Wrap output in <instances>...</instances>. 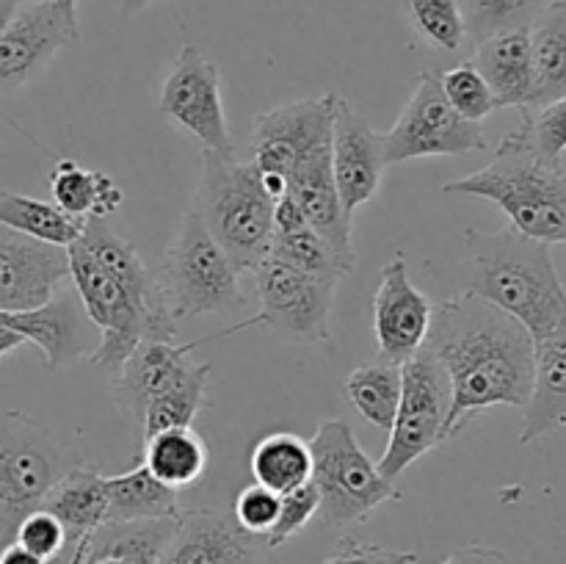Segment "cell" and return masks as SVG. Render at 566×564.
<instances>
[{
  "instance_id": "6da1fadb",
  "label": "cell",
  "mask_w": 566,
  "mask_h": 564,
  "mask_svg": "<svg viewBox=\"0 0 566 564\" xmlns=\"http://www.w3.org/2000/svg\"><path fill=\"white\" fill-rule=\"evenodd\" d=\"M451 382L446 442L470 418L490 407L523 409L534 385V341L512 315L475 293L446 299L434 307L426 337Z\"/></svg>"
},
{
  "instance_id": "7a4b0ae2",
  "label": "cell",
  "mask_w": 566,
  "mask_h": 564,
  "mask_svg": "<svg viewBox=\"0 0 566 564\" xmlns=\"http://www.w3.org/2000/svg\"><path fill=\"white\" fill-rule=\"evenodd\" d=\"M66 252L72 288L99 332L88 354L94 368L116 374L142 341H175L180 324L166 310L155 271L147 269L136 243L92 216Z\"/></svg>"
},
{
  "instance_id": "3957f363",
  "label": "cell",
  "mask_w": 566,
  "mask_h": 564,
  "mask_svg": "<svg viewBox=\"0 0 566 564\" xmlns=\"http://www.w3.org/2000/svg\"><path fill=\"white\" fill-rule=\"evenodd\" d=\"M473 258L470 293L512 315L528 330L531 341L566 330V288L547 243L517 230H468Z\"/></svg>"
},
{
  "instance_id": "277c9868",
  "label": "cell",
  "mask_w": 566,
  "mask_h": 564,
  "mask_svg": "<svg viewBox=\"0 0 566 564\" xmlns=\"http://www.w3.org/2000/svg\"><path fill=\"white\" fill-rule=\"evenodd\" d=\"M442 191L497 205L520 236L547 247L566 243V175L562 164L536 155L523 122L497 144L484 169L446 182Z\"/></svg>"
},
{
  "instance_id": "5b68a950",
  "label": "cell",
  "mask_w": 566,
  "mask_h": 564,
  "mask_svg": "<svg viewBox=\"0 0 566 564\" xmlns=\"http://www.w3.org/2000/svg\"><path fill=\"white\" fill-rule=\"evenodd\" d=\"M191 205L241 274L254 271L271 252L276 199L265 191L252 160L202 153V177Z\"/></svg>"
},
{
  "instance_id": "8992f818",
  "label": "cell",
  "mask_w": 566,
  "mask_h": 564,
  "mask_svg": "<svg viewBox=\"0 0 566 564\" xmlns=\"http://www.w3.org/2000/svg\"><path fill=\"white\" fill-rule=\"evenodd\" d=\"M155 280L160 299L177 324L191 315L197 318L210 313H238L247 307L241 271L216 243L193 205L186 210L177 236L166 247Z\"/></svg>"
},
{
  "instance_id": "52a82bcc",
  "label": "cell",
  "mask_w": 566,
  "mask_h": 564,
  "mask_svg": "<svg viewBox=\"0 0 566 564\" xmlns=\"http://www.w3.org/2000/svg\"><path fill=\"white\" fill-rule=\"evenodd\" d=\"M307 446L313 453L310 481L321 498L318 514L332 529L363 523L381 503L401 501L396 481L379 473L343 418L321 420Z\"/></svg>"
},
{
  "instance_id": "ba28073f",
  "label": "cell",
  "mask_w": 566,
  "mask_h": 564,
  "mask_svg": "<svg viewBox=\"0 0 566 564\" xmlns=\"http://www.w3.org/2000/svg\"><path fill=\"white\" fill-rule=\"evenodd\" d=\"M451 412V382L429 346L401 363V398L390 426V442L379 459V473L396 481L431 448L446 442Z\"/></svg>"
},
{
  "instance_id": "9c48e42d",
  "label": "cell",
  "mask_w": 566,
  "mask_h": 564,
  "mask_svg": "<svg viewBox=\"0 0 566 564\" xmlns=\"http://www.w3.org/2000/svg\"><path fill=\"white\" fill-rule=\"evenodd\" d=\"M252 274L260 299L254 326H265L285 341L307 346L329 341V318L340 282L296 269L271 252L254 265Z\"/></svg>"
},
{
  "instance_id": "30bf717a",
  "label": "cell",
  "mask_w": 566,
  "mask_h": 564,
  "mask_svg": "<svg viewBox=\"0 0 566 564\" xmlns=\"http://www.w3.org/2000/svg\"><path fill=\"white\" fill-rule=\"evenodd\" d=\"M385 160L407 164L437 155H470L486 149L484 127L451 108L437 72H420L412 97L387 133H381Z\"/></svg>"
},
{
  "instance_id": "8fae6325",
  "label": "cell",
  "mask_w": 566,
  "mask_h": 564,
  "mask_svg": "<svg viewBox=\"0 0 566 564\" xmlns=\"http://www.w3.org/2000/svg\"><path fill=\"white\" fill-rule=\"evenodd\" d=\"M75 457L64 451L48 431L25 415L0 418V520L17 529L22 518L42 506L55 481L75 468Z\"/></svg>"
},
{
  "instance_id": "7c38bea8",
  "label": "cell",
  "mask_w": 566,
  "mask_h": 564,
  "mask_svg": "<svg viewBox=\"0 0 566 564\" xmlns=\"http://www.w3.org/2000/svg\"><path fill=\"white\" fill-rule=\"evenodd\" d=\"M158 108L171 125L197 138L202 153L235 155L224 100H221L219 66L197 44H182L160 86Z\"/></svg>"
},
{
  "instance_id": "4fadbf2b",
  "label": "cell",
  "mask_w": 566,
  "mask_h": 564,
  "mask_svg": "<svg viewBox=\"0 0 566 564\" xmlns=\"http://www.w3.org/2000/svg\"><path fill=\"white\" fill-rule=\"evenodd\" d=\"M337 94H321V97L296 100V103L280 105L269 114L258 116L252 130V164L263 175L291 177V171L315 153L318 147L332 142V119H335Z\"/></svg>"
},
{
  "instance_id": "5bb4252c",
  "label": "cell",
  "mask_w": 566,
  "mask_h": 564,
  "mask_svg": "<svg viewBox=\"0 0 566 564\" xmlns=\"http://www.w3.org/2000/svg\"><path fill=\"white\" fill-rule=\"evenodd\" d=\"M434 304L409 280L407 254L396 252L381 265L374 296V335L379 357L401 365L426 346Z\"/></svg>"
},
{
  "instance_id": "9a60e30c",
  "label": "cell",
  "mask_w": 566,
  "mask_h": 564,
  "mask_svg": "<svg viewBox=\"0 0 566 564\" xmlns=\"http://www.w3.org/2000/svg\"><path fill=\"white\" fill-rule=\"evenodd\" d=\"M66 282V247H55L0 224V310L25 313L42 307Z\"/></svg>"
},
{
  "instance_id": "2e32d148",
  "label": "cell",
  "mask_w": 566,
  "mask_h": 564,
  "mask_svg": "<svg viewBox=\"0 0 566 564\" xmlns=\"http://www.w3.org/2000/svg\"><path fill=\"white\" fill-rule=\"evenodd\" d=\"M81 22L70 20L53 0H25L0 33V88H20L75 42Z\"/></svg>"
},
{
  "instance_id": "e0dca14e",
  "label": "cell",
  "mask_w": 566,
  "mask_h": 564,
  "mask_svg": "<svg viewBox=\"0 0 566 564\" xmlns=\"http://www.w3.org/2000/svg\"><path fill=\"white\" fill-rule=\"evenodd\" d=\"M385 169L381 133L374 130L370 122L337 94L335 119H332V175L343 208L352 219L365 202L376 197Z\"/></svg>"
},
{
  "instance_id": "ac0fdd59",
  "label": "cell",
  "mask_w": 566,
  "mask_h": 564,
  "mask_svg": "<svg viewBox=\"0 0 566 564\" xmlns=\"http://www.w3.org/2000/svg\"><path fill=\"white\" fill-rule=\"evenodd\" d=\"M0 326L20 332L28 343H36L44 354V368H70L81 357H88L97 346V326L88 321L75 288L61 285L48 304L25 313L0 310Z\"/></svg>"
},
{
  "instance_id": "d6986e66",
  "label": "cell",
  "mask_w": 566,
  "mask_h": 564,
  "mask_svg": "<svg viewBox=\"0 0 566 564\" xmlns=\"http://www.w3.org/2000/svg\"><path fill=\"white\" fill-rule=\"evenodd\" d=\"M205 341L175 343V341H142L133 348L130 357L125 359L114 374V396L116 404L125 409L127 418L142 426L144 412L155 398L169 393L171 387L180 385L193 368L197 359L191 357L193 348L202 346Z\"/></svg>"
},
{
  "instance_id": "ffe728a7",
  "label": "cell",
  "mask_w": 566,
  "mask_h": 564,
  "mask_svg": "<svg viewBox=\"0 0 566 564\" xmlns=\"http://www.w3.org/2000/svg\"><path fill=\"white\" fill-rule=\"evenodd\" d=\"M258 558L260 536L243 531L232 512L188 509L180 512L160 564H258Z\"/></svg>"
},
{
  "instance_id": "44dd1931",
  "label": "cell",
  "mask_w": 566,
  "mask_h": 564,
  "mask_svg": "<svg viewBox=\"0 0 566 564\" xmlns=\"http://www.w3.org/2000/svg\"><path fill=\"white\" fill-rule=\"evenodd\" d=\"M287 197L298 205L304 221L346 258H354L352 216L346 213L332 175V142L310 153L287 177ZM357 260V258H354Z\"/></svg>"
},
{
  "instance_id": "7402d4cb",
  "label": "cell",
  "mask_w": 566,
  "mask_h": 564,
  "mask_svg": "<svg viewBox=\"0 0 566 564\" xmlns=\"http://www.w3.org/2000/svg\"><path fill=\"white\" fill-rule=\"evenodd\" d=\"M470 64L484 75L497 108H534V55L528 28L479 42Z\"/></svg>"
},
{
  "instance_id": "603a6c76",
  "label": "cell",
  "mask_w": 566,
  "mask_h": 564,
  "mask_svg": "<svg viewBox=\"0 0 566 564\" xmlns=\"http://www.w3.org/2000/svg\"><path fill=\"white\" fill-rule=\"evenodd\" d=\"M523 412V446L566 424V330L534 341V385Z\"/></svg>"
},
{
  "instance_id": "cb8c5ba5",
  "label": "cell",
  "mask_w": 566,
  "mask_h": 564,
  "mask_svg": "<svg viewBox=\"0 0 566 564\" xmlns=\"http://www.w3.org/2000/svg\"><path fill=\"white\" fill-rule=\"evenodd\" d=\"M271 254L287 260L296 269L310 271V274L329 276V280L343 282L354 271L357 260L337 252L321 232L304 221L302 210L291 197L276 199L274 205V241H271Z\"/></svg>"
},
{
  "instance_id": "d4e9b609",
  "label": "cell",
  "mask_w": 566,
  "mask_h": 564,
  "mask_svg": "<svg viewBox=\"0 0 566 564\" xmlns=\"http://www.w3.org/2000/svg\"><path fill=\"white\" fill-rule=\"evenodd\" d=\"M42 509L55 514L59 523L64 525L66 545H75L83 536H92L108 520V498H105L103 473H97L94 468L75 464L44 495Z\"/></svg>"
},
{
  "instance_id": "484cf974",
  "label": "cell",
  "mask_w": 566,
  "mask_h": 564,
  "mask_svg": "<svg viewBox=\"0 0 566 564\" xmlns=\"http://www.w3.org/2000/svg\"><path fill=\"white\" fill-rule=\"evenodd\" d=\"M180 514L149 520H108L88 536L86 564L99 558H119L127 564H160Z\"/></svg>"
},
{
  "instance_id": "4316f807",
  "label": "cell",
  "mask_w": 566,
  "mask_h": 564,
  "mask_svg": "<svg viewBox=\"0 0 566 564\" xmlns=\"http://www.w3.org/2000/svg\"><path fill=\"white\" fill-rule=\"evenodd\" d=\"M53 202L75 219H105L125 202L119 182L99 169H86L77 160L61 158L50 171Z\"/></svg>"
},
{
  "instance_id": "83f0119b",
  "label": "cell",
  "mask_w": 566,
  "mask_h": 564,
  "mask_svg": "<svg viewBox=\"0 0 566 564\" xmlns=\"http://www.w3.org/2000/svg\"><path fill=\"white\" fill-rule=\"evenodd\" d=\"M534 108L566 94V0H551L531 22Z\"/></svg>"
},
{
  "instance_id": "f1b7e54d",
  "label": "cell",
  "mask_w": 566,
  "mask_h": 564,
  "mask_svg": "<svg viewBox=\"0 0 566 564\" xmlns=\"http://www.w3.org/2000/svg\"><path fill=\"white\" fill-rule=\"evenodd\" d=\"M142 462L166 487L182 490L202 479L208 470V446L191 426H175L144 437Z\"/></svg>"
},
{
  "instance_id": "f546056e",
  "label": "cell",
  "mask_w": 566,
  "mask_h": 564,
  "mask_svg": "<svg viewBox=\"0 0 566 564\" xmlns=\"http://www.w3.org/2000/svg\"><path fill=\"white\" fill-rule=\"evenodd\" d=\"M108 520H149L180 514L177 490L155 479L144 462L116 476H103ZM105 520V523H108Z\"/></svg>"
},
{
  "instance_id": "4dcf8cb0",
  "label": "cell",
  "mask_w": 566,
  "mask_h": 564,
  "mask_svg": "<svg viewBox=\"0 0 566 564\" xmlns=\"http://www.w3.org/2000/svg\"><path fill=\"white\" fill-rule=\"evenodd\" d=\"M252 476L276 495L296 490L313 479V453L307 440L293 431H271L252 451Z\"/></svg>"
},
{
  "instance_id": "1f68e13d",
  "label": "cell",
  "mask_w": 566,
  "mask_h": 564,
  "mask_svg": "<svg viewBox=\"0 0 566 564\" xmlns=\"http://www.w3.org/2000/svg\"><path fill=\"white\" fill-rule=\"evenodd\" d=\"M346 396L368 424L390 431L401 398V365L376 354L346 376Z\"/></svg>"
},
{
  "instance_id": "d6a6232c",
  "label": "cell",
  "mask_w": 566,
  "mask_h": 564,
  "mask_svg": "<svg viewBox=\"0 0 566 564\" xmlns=\"http://www.w3.org/2000/svg\"><path fill=\"white\" fill-rule=\"evenodd\" d=\"M83 221L86 219H75L55 202H42V199L25 197V194L0 191V224L39 238V241L72 247L81 238Z\"/></svg>"
},
{
  "instance_id": "836d02e7",
  "label": "cell",
  "mask_w": 566,
  "mask_h": 564,
  "mask_svg": "<svg viewBox=\"0 0 566 564\" xmlns=\"http://www.w3.org/2000/svg\"><path fill=\"white\" fill-rule=\"evenodd\" d=\"M210 374H213V365L197 363V368H193L180 385L171 387V390L164 393L160 398H155L142 418L144 437L155 435V431L175 429V426H191L193 418H197L205 409V404H208Z\"/></svg>"
},
{
  "instance_id": "e575fe53",
  "label": "cell",
  "mask_w": 566,
  "mask_h": 564,
  "mask_svg": "<svg viewBox=\"0 0 566 564\" xmlns=\"http://www.w3.org/2000/svg\"><path fill=\"white\" fill-rule=\"evenodd\" d=\"M464 14V28L475 44L497 33L531 28L551 0H459Z\"/></svg>"
},
{
  "instance_id": "d590c367",
  "label": "cell",
  "mask_w": 566,
  "mask_h": 564,
  "mask_svg": "<svg viewBox=\"0 0 566 564\" xmlns=\"http://www.w3.org/2000/svg\"><path fill=\"white\" fill-rule=\"evenodd\" d=\"M409 20L426 44L457 53L468 42L462 3L459 0H407Z\"/></svg>"
},
{
  "instance_id": "8d00e7d4",
  "label": "cell",
  "mask_w": 566,
  "mask_h": 564,
  "mask_svg": "<svg viewBox=\"0 0 566 564\" xmlns=\"http://www.w3.org/2000/svg\"><path fill=\"white\" fill-rule=\"evenodd\" d=\"M440 86L446 100L451 103V108L459 116H464V119L479 122L481 125L492 111H497L492 88L486 86L484 75L470 61H462L459 66H451V70L442 72Z\"/></svg>"
},
{
  "instance_id": "74e56055",
  "label": "cell",
  "mask_w": 566,
  "mask_h": 564,
  "mask_svg": "<svg viewBox=\"0 0 566 564\" xmlns=\"http://www.w3.org/2000/svg\"><path fill=\"white\" fill-rule=\"evenodd\" d=\"M520 114H523L520 122H523L536 155L551 164H562V155L566 153V94L551 103L536 105V108L520 111Z\"/></svg>"
},
{
  "instance_id": "f35d334b",
  "label": "cell",
  "mask_w": 566,
  "mask_h": 564,
  "mask_svg": "<svg viewBox=\"0 0 566 564\" xmlns=\"http://www.w3.org/2000/svg\"><path fill=\"white\" fill-rule=\"evenodd\" d=\"M318 506H321V498H318V490H315L313 481H307V484H302V487H296V490L280 495V514H276V520H274V525H271L269 534L263 536L265 547H269V551H274V547L285 545L291 536H296L298 531H302L304 525H307L310 520L318 514Z\"/></svg>"
},
{
  "instance_id": "ab89813d",
  "label": "cell",
  "mask_w": 566,
  "mask_h": 564,
  "mask_svg": "<svg viewBox=\"0 0 566 564\" xmlns=\"http://www.w3.org/2000/svg\"><path fill=\"white\" fill-rule=\"evenodd\" d=\"M14 542H20L22 547L36 553L44 562H53V558L66 547V531L55 514H50L48 509L39 506L33 509V512H28L25 518L17 523Z\"/></svg>"
},
{
  "instance_id": "60d3db41",
  "label": "cell",
  "mask_w": 566,
  "mask_h": 564,
  "mask_svg": "<svg viewBox=\"0 0 566 564\" xmlns=\"http://www.w3.org/2000/svg\"><path fill=\"white\" fill-rule=\"evenodd\" d=\"M276 514H280V495L271 492L269 487L258 484V481L243 487L235 495V501H232V518L238 520L243 531L254 536L269 534Z\"/></svg>"
},
{
  "instance_id": "b9f144b4",
  "label": "cell",
  "mask_w": 566,
  "mask_h": 564,
  "mask_svg": "<svg viewBox=\"0 0 566 564\" xmlns=\"http://www.w3.org/2000/svg\"><path fill=\"white\" fill-rule=\"evenodd\" d=\"M321 564H418V553L392 551L376 542H359L357 536H340L335 551Z\"/></svg>"
},
{
  "instance_id": "7bdbcfd3",
  "label": "cell",
  "mask_w": 566,
  "mask_h": 564,
  "mask_svg": "<svg viewBox=\"0 0 566 564\" xmlns=\"http://www.w3.org/2000/svg\"><path fill=\"white\" fill-rule=\"evenodd\" d=\"M442 564H509V558L501 551L486 545H464L453 551Z\"/></svg>"
},
{
  "instance_id": "ee69618b",
  "label": "cell",
  "mask_w": 566,
  "mask_h": 564,
  "mask_svg": "<svg viewBox=\"0 0 566 564\" xmlns=\"http://www.w3.org/2000/svg\"><path fill=\"white\" fill-rule=\"evenodd\" d=\"M0 564H50L44 558H39L36 553H31L28 547H22L20 542L11 540L9 545L0 551Z\"/></svg>"
},
{
  "instance_id": "f6af8a7d",
  "label": "cell",
  "mask_w": 566,
  "mask_h": 564,
  "mask_svg": "<svg viewBox=\"0 0 566 564\" xmlns=\"http://www.w3.org/2000/svg\"><path fill=\"white\" fill-rule=\"evenodd\" d=\"M25 337L20 335V332L9 330V326H0V359L9 357L11 352H17L20 346H25Z\"/></svg>"
},
{
  "instance_id": "bcb514c9",
  "label": "cell",
  "mask_w": 566,
  "mask_h": 564,
  "mask_svg": "<svg viewBox=\"0 0 566 564\" xmlns=\"http://www.w3.org/2000/svg\"><path fill=\"white\" fill-rule=\"evenodd\" d=\"M22 3H25V0H0V33L9 28V22L14 20Z\"/></svg>"
},
{
  "instance_id": "7dc6e473",
  "label": "cell",
  "mask_w": 566,
  "mask_h": 564,
  "mask_svg": "<svg viewBox=\"0 0 566 564\" xmlns=\"http://www.w3.org/2000/svg\"><path fill=\"white\" fill-rule=\"evenodd\" d=\"M155 0H119V9H122V17H133L138 14V11H144L147 6H153Z\"/></svg>"
},
{
  "instance_id": "c3c4849f",
  "label": "cell",
  "mask_w": 566,
  "mask_h": 564,
  "mask_svg": "<svg viewBox=\"0 0 566 564\" xmlns=\"http://www.w3.org/2000/svg\"><path fill=\"white\" fill-rule=\"evenodd\" d=\"M86 553H88V536H83L81 542L72 545V556L66 564H86Z\"/></svg>"
},
{
  "instance_id": "681fc988",
  "label": "cell",
  "mask_w": 566,
  "mask_h": 564,
  "mask_svg": "<svg viewBox=\"0 0 566 564\" xmlns=\"http://www.w3.org/2000/svg\"><path fill=\"white\" fill-rule=\"evenodd\" d=\"M53 3L59 6V9L64 11V14L70 17V20L81 22V20H77V0H53Z\"/></svg>"
},
{
  "instance_id": "f907efd6",
  "label": "cell",
  "mask_w": 566,
  "mask_h": 564,
  "mask_svg": "<svg viewBox=\"0 0 566 564\" xmlns=\"http://www.w3.org/2000/svg\"><path fill=\"white\" fill-rule=\"evenodd\" d=\"M11 540H14V529H11L9 523H3V520H0V551H3V547L9 545Z\"/></svg>"
},
{
  "instance_id": "816d5d0a",
  "label": "cell",
  "mask_w": 566,
  "mask_h": 564,
  "mask_svg": "<svg viewBox=\"0 0 566 564\" xmlns=\"http://www.w3.org/2000/svg\"><path fill=\"white\" fill-rule=\"evenodd\" d=\"M92 564H127V562H119V558H99V562H92Z\"/></svg>"
}]
</instances>
